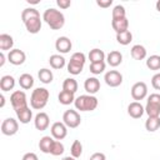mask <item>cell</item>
<instances>
[{
  "label": "cell",
  "mask_w": 160,
  "mask_h": 160,
  "mask_svg": "<svg viewBox=\"0 0 160 160\" xmlns=\"http://www.w3.org/2000/svg\"><path fill=\"white\" fill-rule=\"evenodd\" d=\"M21 20L30 34H38L41 30L40 12L35 8H26L21 11Z\"/></svg>",
  "instance_id": "6da1fadb"
},
{
  "label": "cell",
  "mask_w": 160,
  "mask_h": 160,
  "mask_svg": "<svg viewBox=\"0 0 160 160\" xmlns=\"http://www.w3.org/2000/svg\"><path fill=\"white\" fill-rule=\"evenodd\" d=\"M42 20L50 26L52 30H60L65 25V16L64 14L54 8H49L42 14Z\"/></svg>",
  "instance_id": "7a4b0ae2"
},
{
  "label": "cell",
  "mask_w": 160,
  "mask_h": 160,
  "mask_svg": "<svg viewBox=\"0 0 160 160\" xmlns=\"http://www.w3.org/2000/svg\"><path fill=\"white\" fill-rule=\"evenodd\" d=\"M50 98V92L45 88H36L32 90L31 96H30V105L35 110H41L46 106L48 101Z\"/></svg>",
  "instance_id": "3957f363"
},
{
  "label": "cell",
  "mask_w": 160,
  "mask_h": 160,
  "mask_svg": "<svg viewBox=\"0 0 160 160\" xmlns=\"http://www.w3.org/2000/svg\"><path fill=\"white\" fill-rule=\"evenodd\" d=\"M98 98L94 95H80L75 99L74 105L80 111H92L98 108Z\"/></svg>",
  "instance_id": "277c9868"
},
{
  "label": "cell",
  "mask_w": 160,
  "mask_h": 160,
  "mask_svg": "<svg viewBox=\"0 0 160 160\" xmlns=\"http://www.w3.org/2000/svg\"><path fill=\"white\" fill-rule=\"evenodd\" d=\"M145 112L149 118L160 116V94L154 92L148 96V101L145 105Z\"/></svg>",
  "instance_id": "5b68a950"
},
{
  "label": "cell",
  "mask_w": 160,
  "mask_h": 160,
  "mask_svg": "<svg viewBox=\"0 0 160 160\" xmlns=\"http://www.w3.org/2000/svg\"><path fill=\"white\" fill-rule=\"evenodd\" d=\"M10 102H11V106L15 111L18 110H21L24 108L28 106V100H26V94L22 91V90H16L11 94L10 96Z\"/></svg>",
  "instance_id": "8992f818"
},
{
  "label": "cell",
  "mask_w": 160,
  "mask_h": 160,
  "mask_svg": "<svg viewBox=\"0 0 160 160\" xmlns=\"http://www.w3.org/2000/svg\"><path fill=\"white\" fill-rule=\"evenodd\" d=\"M62 122L70 128V129H75L80 125L81 122V118H80V114L76 111V110H72V109H69L64 112L62 115Z\"/></svg>",
  "instance_id": "52a82bcc"
},
{
  "label": "cell",
  "mask_w": 160,
  "mask_h": 160,
  "mask_svg": "<svg viewBox=\"0 0 160 160\" xmlns=\"http://www.w3.org/2000/svg\"><path fill=\"white\" fill-rule=\"evenodd\" d=\"M19 130V122L14 118H8L1 122V132L6 136H12Z\"/></svg>",
  "instance_id": "ba28073f"
},
{
  "label": "cell",
  "mask_w": 160,
  "mask_h": 160,
  "mask_svg": "<svg viewBox=\"0 0 160 160\" xmlns=\"http://www.w3.org/2000/svg\"><path fill=\"white\" fill-rule=\"evenodd\" d=\"M148 95V85L144 81H138L131 88V98L136 101H141Z\"/></svg>",
  "instance_id": "9c48e42d"
},
{
  "label": "cell",
  "mask_w": 160,
  "mask_h": 160,
  "mask_svg": "<svg viewBox=\"0 0 160 160\" xmlns=\"http://www.w3.org/2000/svg\"><path fill=\"white\" fill-rule=\"evenodd\" d=\"M104 80H105V82H106L108 86H110V88H118L122 82V75L118 70H110V71H108L105 74Z\"/></svg>",
  "instance_id": "30bf717a"
},
{
  "label": "cell",
  "mask_w": 160,
  "mask_h": 160,
  "mask_svg": "<svg viewBox=\"0 0 160 160\" xmlns=\"http://www.w3.org/2000/svg\"><path fill=\"white\" fill-rule=\"evenodd\" d=\"M50 131H51V136L55 139V140H62L66 138L68 135V126L64 124V122H60V121H56L51 125L50 128Z\"/></svg>",
  "instance_id": "8fae6325"
},
{
  "label": "cell",
  "mask_w": 160,
  "mask_h": 160,
  "mask_svg": "<svg viewBox=\"0 0 160 160\" xmlns=\"http://www.w3.org/2000/svg\"><path fill=\"white\" fill-rule=\"evenodd\" d=\"M8 60L12 65H16V66L18 65H22L25 62V60H26V55L20 49H12L8 54Z\"/></svg>",
  "instance_id": "7c38bea8"
},
{
  "label": "cell",
  "mask_w": 160,
  "mask_h": 160,
  "mask_svg": "<svg viewBox=\"0 0 160 160\" xmlns=\"http://www.w3.org/2000/svg\"><path fill=\"white\" fill-rule=\"evenodd\" d=\"M34 125L40 131L46 130L49 128V125H50V118H49V115L46 112H44V111H40L39 114H36V116L34 119Z\"/></svg>",
  "instance_id": "4fadbf2b"
},
{
  "label": "cell",
  "mask_w": 160,
  "mask_h": 160,
  "mask_svg": "<svg viewBox=\"0 0 160 160\" xmlns=\"http://www.w3.org/2000/svg\"><path fill=\"white\" fill-rule=\"evenodd\" d=\"M72 48V44H71V40L68 38V36H60L56 39L55 41V49L60 52V54H66L71 50Z\"/></svg>",
  "instance_id": "5bb4252c"
},
{
  "label": "cell",
  "mask_w": 160,
  "mask_h": 160,
  "mask_svg": "<svg viewBox=\"0 0 160 160\" xmlns=\"http://www.w3.org/2000/svg\"><path fill=\"white\" fill-rule=\"evenodd\" d=\"M145 112V108L141 105L140 101H132L128 106V114L132 119H140Z\"/></svg>",
  "instance_id": "9a60e30c"
},
{
  "label": "cell",
  "mask_w": 160,
  "mask_h": 160,
  "mask_svg": "<svg viewBox=\"0 0 160 160\" xmlns=\"http://www.w3.org/2000/svg\"><path fill=\"white\" fill-rule=\"evenodd\" d=\"M84 89L86 92H89V95H94L96 94L99 90H100V81L98 78L95 76H91V78H88L84 82Z\"/></svg>",
  "instance_id": "2e32d148"
},
{
  "label": "cell",
  "mask_w": 160,
  "mask_h": 160,
  "mask_svg": "<svg viewBox=\"0 0 160 160\" xmlns=\"http://www.w3.org/2000/svg\"><path fill=\"white\" fill-rule=\"evenodd\" d=\"M111 26L115 30L116 34L124 32L126 30H129V20L128 18H122V19H114L111 21Z\"/></svg>",
  "instance_id": "e0dca14e"
},
{
  "label": "cell",
  "mask_w": 160,
  "mask_h": 160,
  "mask_svg": "<svg viewBox=\"0 0 160 160\" xmlns=\"http://www.w3.org/2000/svg\"><path fill=\"white\" fill-rule=\"evenodd\" d=\"M106 61L110 66L116 68L122 62V54L118 50H112L106 55Z\"/></svg>",
  "instance_id": "ac0fdd59"
},
{
  "label": "cell",
  "mask_w": 160,
  "mask_h": 160,
  "mask_svg": "<svg viewBox=\"0 0 160 160\" xmlns=\"http://www.w3.org/2000/svg\"><path fill=\"white\" fill-rule=\"evenodd\" d=\"M49 64H50V66H51L52 69L59 70V69H62V68L66 65V60H65V58H64L62 55H60V54H54V55H51V56L49 58Z\"/></svg>",
  "instance_id": "d6986e66"
},
{
  "label": "cell",
  "mask_w": 160,
  "mask_h": 160,
  "mask_svg": "<svg viewBox=\"0 0 160 160\" xmlns=\"http://www.w3.org/2000/svg\"><path fill=\"white\" fill-rule=\"evenodd\" d=\"M130 54H131V58L134 60H144L146 58V49H145V46L136 44L131 48Z\"/></svg>",
  "instance_id": "ffe728a7"
},
{
  "label": "cell",
  "mask_w": 160,
  "mask_h": 160,
  "mask_svg": "<svg viewBox=\"0 0 160 160\" xmlns=\"http://www.w3.org/2000/svg\"><path fill=\"white\" fill-rule=\"evenodd\" d=\"M16 112V116H18V120L21 122V124H28L30 122V120L32 119V110H30L29 106L21 109V110H18L15 111Z\"/></svg>",
  "instance_id": "44dd1931"
},
{
  "label": "cell",
  "mask_w": 160,
  "mask_h": 160,
  "mask_svg": "<svg viewBox=\"0 0 160 160\" xmlns=\"http://www.w3.org/2000/svg\"><path fill=\"white\" fill-rule=\"evenodd\" d=\"M15 86V79L11 75H4L0 79V89L2 91H10Z\"/></svg>",
  "instance_id": "7402d4cb"
},
{
  "label": "cell",
  "mask_w": 160,
  "mask_h": 160,
  "mask_svg": "<svg viewBox=\"0 0 160 160\" xmlns=\"http://www.w3.org/2000/svg\"><path fill=\"white\" fill-rule=\"evenodd\" d=\"M54 139L51 138V136H42L41 139H40V141H39V149L44 152V154H50V151H51V146H52V144H54Z\"/></svg>",
  "instance_id": "603a6c76"
},
{
  "label": "cell",
  "mask_w": 160,
  "mask_h": 160,
  "mask_svg": "<svg viewBox=\"0 0 160 160\" xmlns=\"http://www.w3.org/2000/svg\"><path fill=\"white\" fill-rule=\"evenodd\" d=\"M12 46H14V39L11 35L9 34H1L0 35V49L2 51L5 50H12Z\"/></svg>",
  "instance_id": "cb8c5ba5"
},
{
  "label": "cell",
  "mask_w": 160,
  "mask_h": 160,
  "mask_svg": "<svg viewBox=\"0 0 160 160\" xmlns=\"http://www.w3.org/2000/svg\"><path fill=\"white\" fill-rule=\"evenodd\" d=\"M19 85L24 90H29L34 86V78L30 74H21L19 78Z\"/></svg>",
  "instance_id": "d4e9b609"
},
{
  "label": "cell",
  "mask_w": 160,
  "mask_h": 160,
  "mask_svg": "<svg viewBox=\"0 0 160 160\" xmlns=\"http://www.w3.org/2000/svg\"><path fill=\"white\" fill-rule=\"evenodd\" d=\"M75 96H74V94L72 92H70V91H65V90H61L60 92H59V95H58V100H59V102L61 104V105H70V104H72L74 101H75Z\"/></svg>",
  "instance_id": "484cf974"
},
{
  "label": "cell",
  "mask_w": 160,
  "mask_h": 160,
  "mask_svg": "<svg viewBox=\"0 0 160 160\" xmlns=\"http://www.w3.org/2000/svg\"><path fill=\"white\" fill-rule=\"evenodd\" d=\"M38 76H39V80L42 82V84H50L54 79V75H52V71L50 69H46V68H42L39 70L38 72Z\"/></svg>",
  "instance_id": "4316f807"
},
{
  "label": "cell",
  "mask_w": 160,
  "mask_h": 160,
  "mask_svg": "<svg viewBox=\"0 0 160 160\" xmlns=\"http://www.w3.org/2000/svg\"><path fill=\"white\" fill-rule=\"evenodd\" d=\"M89 60H90V64L104 61L105 60V52L101 49H92L89 52Z\"/></svg>",
  "instance_id": "83f0119b"
},
{
  "label": "cell",
  "mask_w": 160,
  "mask_h": 160,
  "mask_svg": "<svg viewBox=\"0 0 160 160\" xmlns=\"http://www.w3.org/2000/svg\"><path fill=\"white\" fill-rule=\"evenodd\" d=\"M160 128V116H155V118H148V120L145 121V129L149 132H154Z\"/></svg>",
  "instance_id": "f1b7e54d"
},
{
  "label": "cell",
  "mask_w": 160,
  "mask_h": 160,
  "mask_svg": "<svg viewBox=\"0 0 160 160\" xmlns=\"http://www.w3.org/2000/svg\"><path fill=\"white\" fill-rule=\"evenodd\" d=\"M116 41L120 44V45H129L131 41H132V34L130 30H126L124 32H120V34H116Z\"/></svg>",
  "instance_id": "f546056e"
},
{
  "label": "cell",
  "mask_w": 160,
  "mask_h": 160,
  "mask_svg": "<svg viewBox=\"0 0 160 160\" xmlns=\"http://www.w3.org/2000/svg\"><path fill=\"white\" fill-rule=\"evenodd\" d=\"M78 88H79L78 81L75 79H72V78H68L62 82V90H65V91H70V92L75 94L78 91Z\"/></svg>",
  "instance_id": "4dcf8cb0"
},
{
  "label": "cell",
  "mask_w": 160,
  "mask_h": 160,
  "mask_svg": "<svg viewBox=\"0 0 160 160\" xmlns=\"http://www.w3.org/2000/svg\"><path fill=\"white\" fill-rule=\"evenodd\" d=\"M146 66L150 70H160V55H150L146 59Z\"/></svg>",
  "instance_id": "1f68e13d"
},
{
  "label": "cell",
  "mask_w": 160,
  "mask_h": 160,
  "mask_svg": "<svg viewBox=\"0 0 160 160\" xmlns=\"http://www.w3.org/2000/svg\"><path fill=\"white\" fill-rule=\"evenodd\" d=\"M70 154L75 159L81 156V154H82V144L80 142V140H74V142L71 144V148H70Z\"/></svg>",
  "instance_id": "d6a6232c"
},
{
  "label": "cell",
  "mask_w": 160,
  "mask_h": 160,
  "mask_svg": "<svg viewBox=\"0 0 160 160\" xmlns=\"http://www.w3.org/2000/svg\"><path fill=\"white\" fill-rule=\"evenodd\" d=\"M64 150H65L64 144H62L60 140H55L54 144H52V146H51V151H50V154L54 155V156H60V155L64 154Z\"/></svg>",
  "instance_id": "836d02e7"
},
{
  "label": "cell",
  "mask_w": 160,
  "mask_h": 160,
  "mask_svg": "<svg viewBox=\"0 0 160 160\" xmlns=\"http://www.w3.org/2000/svg\"><path fill=\"white\" fill-rule=\"evenodd\" d=\"M82 69H84V65H81V64H78V62L71 61V60L68 62V71L71 75H79L82 71Z\"/></svg>",
  "instance_id": "e575fe53"
},
{
  "label": "cell",
  "mask_w": 160,
  "mask_h": 160,
  "mask_svg": "<svg viewBox=\"0 0 160 160\" xmlns=\"http://www.w3.org/2000/svg\"><path fill=\"white\" fill-rule=\"evenodd\" d=\"M105 68H106L105 61H100V62H92V64H90V68H89V69H90V72H91V74L99 75V74L104 72Z\"/></svg>",
  "instance_id": "d590c367"
},
{
  "label": "cell",
  "mask_w": 160,
  "mask_h": 160,
  "mask_svg": "<svg viewBox=\"0 0 160 160\" xmlns=\"http://www.w3.org/2000/svg\"><path fill=\"white\" fill-rule=\"evenodd\" d=\"M112 20L114 19H122V18H126V11H125V8L122 5H115L114 9H112Z\"/></svg>",
  "instance_id": "8d00e7d4"
},
{
  "label": "cell",
  "mask_w": 160,
  "mask_h": 160,
  "mask_svg": "<svg viewBox=\"0 0 160 160\" xmlns=\"http://www.w3.org/2000/svg\"><path fill=\"white\" fill-rule=\"evenodd\" d=\"M70 60H71V61H75V62H78V64L85 65V61H86V56H85V54H84V52H80V51H78V52H74V54L71 55Z\"/></svg>",
  "instance_id": "74e56055"
},
{
  "label": "cell",
  "mask_w": 160,
  "mask_h": 160,
  "mask_svg": "<svg viewBox=\"0 0 160 160\" xmlns=\"http://www.w3.org/2000/svg\"><path fill=\"white\" fill-rule=\"evenodd\" d=\"M151 85L155 90H160V72H156L151 78Z\"/></svg>",
  "instance_id": "f35d334b"
},
{
  "label": "cell",
  "mask_w": 160,
  "mask_h": 160,
  "mask_svg": "<svg viewBox=\"0 0 160 160\" xmlns=\"http://www.w3.org/2000/svg\"><path fill=\"white\" fill-rule=\"evenodd\" d=\"M56 5L60 9H68L71 6V1L70 0H56Z\"/></svg>",
  "instance_id": "ab89813d"
},
{
  "label": "cell",
  "mask_w": 160,
  "mask_h": 160,
  "mask_svg": "<svg viewBox=\"0 0 160 160\" xmlns=\"http://www.w3.org/2000/svg\"><path fill=\"white\" fill-rule=\"evenodd\" d=\"M90 160H106V156L104 152H94L90 156Z\"/></svg>",
  "instance_id": "60d3db41"
},
{
  "label": "cell",
  "mask_w": 160,
  "mask_h": 160,
  "mask_svg": "<svg viewBox=\"0 0 160 160\" xmlns=\"http://www.w3.org/2000/svg\"><path fill=\"white\" fill-rule=\"evenodd\" d=\"M96 5L100 6V8H109L112 5V0H106V1H101V0H98L96 1Z\"/></svg>",
  "instance_id": "b9f144b4"
},
{
  "label": "cell",
  "mask_w": 160,
  "mask_h": 160,
  "mask_svg": "<svg viewBox=\"0 0 160 160\" xmlns=\"http://www.w3.org/2000/svg\"><path fill=\"white\" fill-rule=\"evenodd\" d=\"M22 160H39V159H38V155L35 152H26L22 156Z\"/></svg>",
  "instance_id": "7bdbcfd3"
},
{
  "label": "cell",
  "mask_w": 160,
  "mask_h": 160,
  "mask_svg": "<svg viewBox=\"0 0 160 160\" xmlns=\"http://www.w3.org/2000/svg\"><path fill=\"white\" fill-rule=\"evenodd\" d=\"M4 64H5V54L1 51L0 52V66H4Z\"/></svg>",
  "instance_id": "ee69618b"
},
{
  "label": "cell",
  "mask_w": 160,
  "mask_h": 160,
  "mask_svg": "<svg viewBox=\"0 0 160 160\" xmlns=\"http://www.w3.org/2000/svg\"><path fill=\"white\" fill-rule=\"evenodd\" d=\"M0 100H1V102H0V106H1V108H4V105H5V98H4V95H2V94L0 95Z\"/></svg>",
  "instance_id": "f6af8a7d"
},
{
  "label": "cell",
  "mask_w": 160,
  "mask_h": 160,
  "mask_svg": "<svg viewBox=\"0 0 160 160\" xmlns=\"http://www.w3.org/2000/svg\"><path fill=\"white\" fill-rule=\"evenodd\" d=\"M155 6H156V10L160 12V0H158L156 1V4H155Z\"/></svg>",
  "instance_id": "bcb514c9"
},
{
  "label": "cell",
  "mask_w": 160,
  "mask_h": 160,
  "mask_svg": "<svg viewBox=\"0 0 160 160\" xmlns=\"http://www.w3.org/2000/svg\"><path fill=\"white\" fill-rule=\"evenodd\" d=\"M62 160H76V159L72 156H65V158H62Z\"/></svg>",
  "instance_id": "7dc6e473"
}]
</instances>
